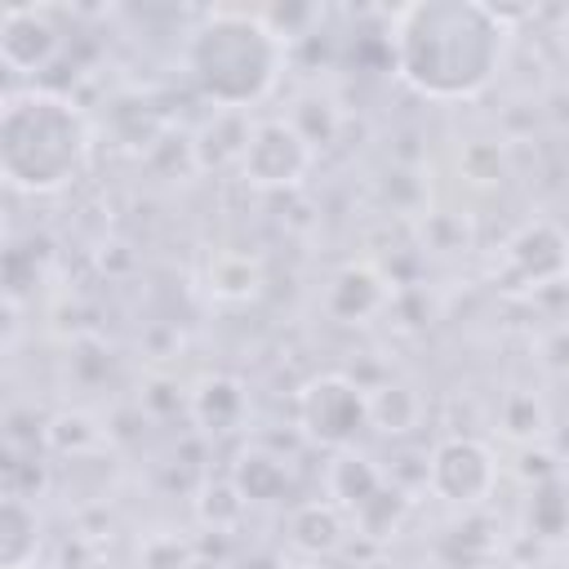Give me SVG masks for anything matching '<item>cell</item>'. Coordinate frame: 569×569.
<instances>
[{
    "label": "cell",
    "mask_w": 569,
    "mask_h": 569,
    "mask_svg": "<svg viewBox=\"0 0 569 569\" xmlns=\"http://www.w3.org/2000/svg\"><path fill=\"white\" fill-rule=\"evenodd\" d=\"M249 413V396L236 378L227 373H213L204 378L196 391H191V418L204 427V431H236Z\"/></svg>",
    "instance_id": "obj_10"
},
{
    "label": "cell",
    "mask_w": 569,
    "mask_h": 569,
    "mask_svg": "<svg viewBox=\"0 0 569 569\" xmlns=\"http://www.w3.org/2000/svg\"><path fill=\"white\" fill-rule=\"evenodd\" d=\"M62 49V27L40 4H13L0 13V58L18 76L44 71Z\"/></svg>",
    "instance_id": "obj_7"
},
{
    "label": "cell",
    "mask_w": 569,
    "mask_h": 569,
    "mask_svg": "<svg viewBox=\"0 0 569 569\" xmlns=\"http://www.w3.org/2000/svg\"><path fill=\"white\" fill-rule=\"evenodd\" d=\"M382 302H387V284H382V276H378L373 267H365V262L342 267V271L333 276V284H329V293H325L329 316H333V320H347V325L369 320Z\"/></svg>",
    "instance_id": "obj_9"
},
{
    "label": "cell",
    "mask_w": 569,
    "mask_h": 569,
    "mask_svg": "<svg viewBox=\"0 0 569 569\" xmlns=\"http://www.w3.org/2000/svg\"><path fill=\"white\" fill-rule=\"evenodd\" d=\"M289 538L298 551L307 556H329L342 547L347 525H342V507L338 502H302L289 516Z\"/></svg>",
    "instance_id": "obj_11"
},
{
    "label": "cell",
    "mask_w": 569,
    "mask_h": 569,
    "mask_svg": "<svg viewBox=\"0 0 569 569\" xmlns=\"http://www.w3.org/2000/svg\"><path fill=\"white\" fill-rule=\"evenodd\" d=\"M231 485L244 493V502H280L293 480H289L284 458L262 453V449H249V453H240V462L231 471Z\"/></svg>",
    "instance_id": "obj_13"
},
{
    "label": "cell",
    "mask_w": 569,
    "mask_h": 569,
    "mask_svg": "<svg viewBox=\"0 0 569 569\" xmlns=\"http://www.w3.org/2000/svg\"><path fill=\"white\" fill-rule=\"evenodd\" d=\"M36 551H40L36 507L22 502L18 493H9L0 507V569H31Z\"/></svg>",
    "instance_id": "obj_12"
},
{
    "label": "cell",
    "mask_w": 569,
    "mask_h": 569,
    "mask_svg": "<svg viewBox=\"0 0 569 569\" xmlns=\"http://www.w3.org/2000/svg\"><path fill=\"white\" fill-rule=\"evenodd\" d=\"M89 120L58 89H18L0 107V178L13 191L49 196L89 164Z\"/></svg>",
    "instance_id": "obj_2"
},
{
    "label": "cell",
    "mask_w": 569,
    "mask_h": 569,
    "mask_svg": "<svg viewBox=\"0 0 569 569\" xmlns=\"http://www.w3.org/2000/svg\"><path fill=\"white\" fill-rule=\"evenodd\" d=\"M258 262H249L244 253H227V258H218L213 267H209V289L218 293V298H249L253 289H258Z\"/></svg>",
    "instance_id": "obj_16"
},
{
    "label": "cell",
    "mask_w": 569,
    "mask_h": 569,
    "mask_svg": "<svg viewBox=\"0 0 569 569\" xmlns=\"http://www.w3.org/2000/svg\"><path fill=\"white\" fill-rule=\"evenodd\" d=\"M427 485L436 498H445L453 507H480L498 489V458L476 436H449L431 449Z\"/></svg>",
    "instance_id": "obj_6"
},
{
    "label": "cell",
    "mask_w": 569,
    "mask_h": 569,
    "mask_svg": "<svg viewBox=\"0 0 569 569\" xmlns=\"http://www.w3.org/2000/svg\"><path fill=\"white\" fill-rule=\"evenodd\" d=\"M289 569H320L316 560H298V565H289Z\"/></svg>",
    "instance_id": "obj_19"
},
{
    "label": "cell",
    "mask_w": 569,
    "mask_h": 569,
    "mask_svg": "<svg viewBox=\"0 0 569 569\" xmlns=\"http://www.w3.org/2000/svg\"><path fill=\"white\" fill-rule=\"evenodd\" d=\"M560 36H565V44H569V9H565V18H560Z\"/></svg>",
    "instance_id": "obj_18"
},
{
    "label": "cell",
    "mask_w": 569,
    "mask_h": 569,
    "mask_svg": "<svg viewBox=\"0 0 569 569\" xmlns=\"http://www.w3.org/2000/svg\"><path fill=\"white\" fill-rule=\"evenodd\" d=\"M244 507H249L244 493H240L231 480H222V485H209V489L200 493V507H196V511H200L204 525H213V529H231V525L244 516Z\"/></svg>",
    "instance_id": "obj_17"
},
{
    "label": "cell",
    "mask_w": 569,
    "mask_h": 569,
    "mask_svg": "<svg viewBox=\"0 0 569 569\" xmlns=\"http://www.w3.org/2000/svg\"><path fill=\"white\" fill-rule=\"evenodd\" d=\"M507 40L511 22L493 4L413 0L391 22V67L413 93L431 102H458L493 84Z\"/></svg>",
    "instance_id": "obj_1"
},
{
    "label": "cell",
    "mask_w": 569,
    "mask_h": 569,
    "mask_svg": "<svg viewBox=\"0 0 569 569\" xmlns=\"http://www.w3.org/2000/svg\"><path fill=\"white\" fill-rule=\"evenodd\" d=\"M507 271L525 284H556L569 276V231L556 222H525L507 240Z\"/></svg>",
    "instance_id": "obj_8"
},
{
    "label": "cell",
    "mask_w": 569,
    "mask_h": 569,
    "mask_svg": "<svg viewBox=\"0 0 569 569\" xmlns=\"http://www.w3.org/2000/svg\"><path fill=\"white\" fill-rule=\"evenodd\" d=\"M284 71V36L244 9H213L187 36V76L196 93L222 111L262 102Z\"/></svg>",
    "instance_id": "obj_3"
},
{
    "label": "cell",
    "mask_w": 569,
    "mask_h": 569,
    "mask_svg": "<svg viewBox=\"0 0 569 569\" xmlns=\"http://www.w3.org/2000/svg\"><path fill=\"white\" fill-rule=\"evenodd\" d=\"M311 160H316V147L307 142V133L284 116H271V120L249 124V138L240 151V173H244V182H253L262 191H284L307 178Z\"/></svg>",
    "instance_id": "obj_5"
},
{
    "label": "cell",
    "mask_w": 569,
    "mask_h": 569,
    "mask_svg": "<svg viewBox=\"0 0 569 569\" xmlns=\"http://www.w3.org/2000/svg\"><path fill=\"white\" fill-rule=\"evenodd\" d=\"M298 427L311 445L342 453L369 427V391L347 373H316L298 391Z\"/></svg>",
    "instance_id": "obj_4"
},
{
    "label": "cell",
    "mask_w": 569,
    "mask_h": 569,
    "mask_svg": "<svg viewBox=\"0 0 569 569\" xmlns=\"http://www.w3.org/2000/svg\"><path fill=\"white\" fill-rule=\"evenodd\" d=\"M369 422L378 431H387V436L409 431L418 422V396L409 387H400V382H387V387L369 391Z\"/></svg>",
    "instance_id": "obj_15"
},
{
    "label": "cell",
    "mask_w": 569,
    "mask_h": 569,
    "mask_svg": "<svg viewBox=\"0 0 569 569\" xmlns=\"http://www.w3.org/2000/svg\"><path fill=\"white\" fill-rule=\"evenodd\" d=\"M382 489H387V485H382V476H378V467H373L369 458H360V453H351V449H342V453L333 458V467H329V493L338 498V507L365 511Z\"/></svg>",
    "instance_id": "obj_14"
}]
</instances>
